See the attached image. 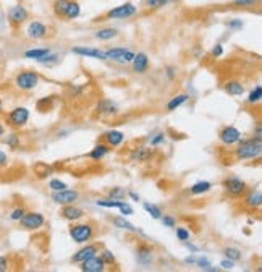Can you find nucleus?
Masks as SVG:
<instances>
[{
	"label": "nucleus",
	"instance_id": "nucleus-1",
	"mask_svg": "<svg viewBox=\"0 0 262 272\" xmlns=\"http://www.w3.org/2000/svg\"><path fill=\"white\" fill-rule=\"evenodd\" d=\"M236 160H256L262 154V138H248L241 140L233 149Z\"/></svg>",
	"mask_w": 262,
	"mask_h": 272
},
{
	"label": "nucleus",
	"instance_id": "nucleus-2",
	"mask_svg": "<svg viewBox=\"0 0 262 272\" xmlns=\"http://www.w3.org/2000/svg\"><path fill=\"white\" fill-rule=\"evenodd\" d=\"M68 235L70 238L73 240V243L76 245H84V243H89L94 240L96 236V227L94 224L91 222H72V227L68 229Z\"/></svg>",
	"mask_w": 262,
	"mask_h": 272
},
{
	"label": "nucleus",
	"instance_id": "nucleus-3",
	"mask_svg": "<svg viewBox=\"0 0 262 272\" xmlns=\"http://www.w3.org/2000/svg\"><path fill=\"white\" fill-rule=\"evenodd\" d=\"M52 10H54L55 16L67 20V21L76 20L81 15V5L76 0H54Z\"/></svg>",
	"mask_w": 262,
	"mask_h": 272
},
{
	"label": "nucleus",
	"instance_id": "nucleus-4",
	"mask_svg": "<svg viewBox=\"0 0 262 272\" xmlns=\"http://www.w3.org/2000/svg\"><path fill=\"white\" fill-rule=\"evenodd\" d=\"M222 188H224V192H225L226 196H228V198H231V199H240L241 196L246 193V190L249 187H248V183L244 182L241 177L230 175V177L224 178Z\"/></svg>",
	"mask_w": 262,
	"mask_h": 272
},
{
	"label": "nucleus",
	"instance_id": "nucleus-5",
	"mask_svg": "<svg viewBox=\"0 0 262 272\" xmlns=\"http://www.w3.org/2000/svg\"><path fill=\"white\" fill-rule=\"evenodd\" d=\"M39 81H40V77H39L37 72H34V70H23V72H20L15 77L13 84H15L16 89H20L23 92H29V91H33V89L37 88Z\"/></svg>",
	"mask_w": 262,
	"mask_h": 272
},
{
	"label": "nucleus",
	"instance_id": "nucleus-6",
	"mask_svg": "<svg viewBox=\"0 0 262 272\" xmlns=\"http://www.w3.org/2000/svg\"><path fill=\"white\" fill-rule=\"evenodd\" d=\"M29 117H31V112H29L28 107L16 106L7 114L5 120H7L8 126H11V128H15V130H20V128H25L28 125Z\"/></svg>",
	"mask_w": 262,
	"mask_h": 272
},
{
	"label": "nucleus",
	"instance_id": "nucleus-7",
	"mask_svg": "<svg viewBox=\"0 0 262 272\" xmlns=\"http://www.w3.org/2000/svg\"><path fill=\"white\" fill-rule=\"evenodd\" d=\"M104 52H106L107 62H113L116 65H130L136 54L128 47H109Z\"/></svg>",
	"mask_w": 262,
	"mask_h": 272
},
{
	"label": "nucleus",
	"instance_id": "nucleus-8",
	"mask_svg": "<svg viewBox=\"0 0 262 272\" xmlns=\"http://www.w3.org/2000/svg\"><path fill=\"white\" fill-rule=\"evenodd\" d=\"M243 140L241 131L235 125H225L219 131V143L225 148H235Z\"/></svg>",
	"mask_w": 262,
	"mask_h": 272
},
{
	"label": "nucleus",
	"instance_id": "nucleus-9",
	"mask_svg": "<svg viewBox=\"0 0 262 272\" xmlns=\"http://www.w3.org/2000/svg\"><path fill=\"white\" fill-rule=\"evenodd\" d=\"M20 225L21 229L29 230V232H37V230H40L45 225V217L44 214L37 211H26L20 219Z\"/></svg>",
	"mask_w": 262,
	"mask_h": 272
},
{
	"label": "nucleus",
	"instance_id": "nucleus-10",
	"mask_svg": "<svg viewBox=\"0 0 262 272\" xmlns=\"http://www.w3.org/2000/svg\"><path fill=\"white\" fill-rule=\"evenodd\" d=\"M128 157L135 164H146V162H150L155 157V149L150 148L149 144H139V146L131 149Z\"/></svg>",
	"mask_w": 262,
	"mask_h": 272
},
{
	"label": "nucleus",
	"instance_id": "nucleus-11",
	"mask_svg": "<svg viewBox=\"0 0 262 272\" xmlns=\"http://www.w3.org/2000/svg\"><path fill=\"white\" fill-rule=\"evenodd\" d=\"M79 192L75 188H65L58 190V192H52L50 199L58 206H67V204H76L79 201Z\"/></svg>",
	"mask_w": 262,
	"mask_h": 272
},
{
	"label": "nucleus",
	"instance_id": "nucleus-12",
	"mask_svg": "<svg viewBox=\"0 0 262 272\" xmlns=\"http://www.w3.org/2000/svg\"><path fill=\"white\" fill-rule=\"evenodd\" d=\"M138 13V7L133 2H125L118 5V7H113L112 10H109L106 13V18L109 20H128L131 16H135Z\"/></svg>",
	"mask_w": 262,
	"mask_h": 272
},
{
	"label": "nucleus",
	"instance_id": "nucleus-13",
	"mask_svg": "<svg viewBox=\"0 0 262 272\" xmlns=\"http://www.w3.org/2000/svg\"><path fill=\"white\" fill-rule=\"evenodd\" d=\"M135 258L141 268H150L154 264V248L149 243L141 241L135 250Z\"/></svg>",
	"mask_w": 262,
	"mask_h": 272
},
{
	"label": "nucleus",
	"instance_id": "nucleus-14",
	"mask_svg": "<svg viewBox=\"0 0 262 272\" xmlns=\"http://www.w3.org/2000/svg\"><path fill=\"white\" fill-rule=\"evenodd\" d=\"M7 18H8V23L13 28H18L21 26L23 23H26L28 18H29V11L26 10V7H23V5H13V7H10L8 11H7Z\"/></svg>",
	"mask_w": 262,
	"mask_h": 272
},
{
	"label": "nucleus",
	"instance_id": "nucleus-15",
	"mask_svg": "<svg viewBox=\"0 0 262 272\" xmlns=\"http://www.w3.org/2000/svg\"><path fill=\"white\" fill-rule=\"evenodd\" d=\"M72 52L78 57H86V59H94L101 62H107L106 52L99 47H89V45H75Z\"/></svg>",
	"mask_w": 262,
	"mask_h": 272
},
{
	"label": "nucleus",
	"instance_id": "nucleus-16",
	"mask_svg": "<svg viewBox=\"0 0 262 272\" xmlns=\"http://www.w3.org/2000/svg\"><path fill=\"white\" fill-rule=\"evenodd\" d=\"M99 251H101V245H97V243H91V241L84 243V245L72 256V263L79 264V263L86 261V259L96 256V254H99Z\"/></svg>",
	"mask_w": 262,
	"mask_h": 272
},
{
	"label": "nucleus",
	"instance_id": "nucleus-17",
	"mask_svg": "<svg viewBox=\"0 0 262 272\" xmlns=\"http://www.w3.org/2000/svg\"><path fill=\"white\" fill-rule=\"evenodd\" d=\"M26 38L31 39V40H40V39H45L49 34V28L47 25H44L42 21H37V20H33L28 23L26 26Z\"/></svg>",
	"mask_w": 262,
	"mask_h": 272
},
{
	"label": "nucleus",
	"instance_id": "nucleus-18",
	"mask_svg": "<svg viewBox=\"0 0 262 272\" xmlns=\"http://www.w3.org/2000/svg\"><path fill=\"white\" fill-rule=\"evenodd\" d=\"M243 204L251 211H259L262 207V192L261 188H248L243 196Z\"/></svg>",
	"mask_w": 262,
	"mask_h": 272
},
{
	"label": "nucleus",
	"instance_id": "nucleus-19",
	"mask_svg": "<svg viewBox=\"0 0 262 272\" xmlns=\"http://www.w3.org/2000/svg\"><path fill=\"white\" fill-rule=\"evenodd\" d=\"M60 216H62L63 221L72 224V222L83 221V219L86 217V211L81 209V207L76 206V204H67V206H62Z\"/></svg>",
	"mask_w": 262,
	"mask_h": 272
},
{
	"label": "nucleus",
	"instance_id": "nucleus-20",
	"mask_svg": "<svg viewBox=\"0 0 262 272\" xmlns=\"http://www.w3.org/2000/svg\"><path fill=\"white\" fill-rule=\"evenodd\" d=\"M96 112L101 117H116L118 115V106L112 99H101L96 104Z\"/></svg>",
	"mask_w": 262,
	"mask_h": 272
},
{
	"label": "nucleus",
	"instance_id": "nucleus-21",
	"mask_svg": "<svg viewBox=\"0 0 262 272\" xmlns=\"http://www.w3.org/2000/svg\"><path fill=\"white\" fill-rule=\"evenodd\" d=\"M79 269L83 272H104L107 269L106 263L102 261V258L96 254V256H92L89 259H86V261L79 263Z\"/></svg>",
	"mask_w": 262,
	"mask_h": 272
},
{
	"label": "nucleus",
	"instance_id": "nucleus-22",
	"mask_svg": "<svg viewBox=\"0 0 262 272\" xmlns=\"http://www.w3.org/2000/svg\"><path fill=\"white\" fill-rule=\"evenodd\" d=\"M130 65L133 67V72L136 75H144L150 67L149 55L146 54V52H138V54H135V59H133Z\"/></svg>",
	"mask_w": 262,
	"mask_h": 272
},
{
	"label": "nucleus",
	"instance_id": "nucleus-23",
	"mask_svg": "<svg viewBox=\"0 0 262 272\" xmlns=\"http://www.w3.org/2000/svg\"><path fill=\"white\" fill-rule=\"evenodd\" d=\"M110 222L113 224V227L120 229V230H125V232H130V233H139V235H144V232L139 227H136L135 224H131L125 216H116V217H112L110 219Z\"/></svg>",
	"mask_w": 262,
	"mask_h": 272
},
{
	"label": "nucleus",
	"instance_id": "nucleus-24",
	"mask_svg": "<svg viewBox=\"0 0 262 272\" xmlns=\"http://www.w3.org/2000/svg\"><path fill=\"white\" fill-rule=\"evenodd\" d=\"M102 141L110 148H120L125 143V133L120 130H109L102 135Z\"/></svg>",
	"mask_w": 262,
	"mask_h": 272
},
{
	"label": "nucleus",
	"instance_id": "nucleus-25",
	"mask_svg": "<svg viewBox=\"0 0 262 272\" xmlns=\"http://www.w3.org/2000/svg\"><path fill=\"white\" fill-rule=\"evenodd\" d=\"M110 151H112V148H110L109 144H106L104 141H101V143H97L89 153H87V159H91L94 162H101V160H104L107 157V155L110 154Z\"/></svg>",
	"mask_w": 262,
	"mask_h": 272
},
{
	"label": "nucleus",
	"instance_id": "nucleus-26",
	"mask_svg": "<svg viewBox=\"0 0 262 272\" xmlns=\"http://www.w3.org/2000/svg\"><path fill=\"white\" fill-rule=\"evenodd\" d=\"M224 91L231 97H240L244 94V84L238 79H226L224 83Z\"/></svg>",
	"mask_w": 262,
	"mask_h": 272
},
{
	"label": "nucleus",
	"instance_id": "nucleus-27",
	"mask_svg": "<svg viewBox=\"0 0 262 272\" xmlns=\"http://www.w3.org/2000/svg\"><path fill=\"white\" fill-rule=\"evenodd\" d=\"M189 94H186V92H182V94H177V96H173L170 101L167 102V111L168 112H175L177 109H180V107H183L186 102L189 101Z\"/></svg>",
	"mask_w": 262,
	"mask_h": 272
},
{
	"label": "nucleus",
	"instance_id": "nucleus-28",
	"mask_svg": "<svg viewBox=\"0 0 262 272\" xmlns=\"http://www.w3.org/2000/svg\"><path fill=\"white\" fill-rule=\"evenodd\" d=\"M212 190V183L211 182H207V180H199V182H196L193 183L189 187V194L191 196H202V194H206L209 193Z\"/></svg>",
	"mask_w": 262,
	"mask_h": 272
},
{
	"label": "nucleus",
	"instance_id": "nucleus-29",
	"mask_svg": "<svg viewBox=\"0 0 262 272\" xmlns=\"http://www.w3.org/2000/svg\"><path fill=\"white\" fill-rule=\"evenodd\" d=\"M118 30L116 28H112V26H109V28H101V30H97L94 33V38L97 40H112L115 39L116 36H118Z\"/></svg>",
	"mask_w": 262,
	"mask_h": 272
},
{
	"label": "nucleus",
	"instance_id": "nucleus-30",
	"mask_svg": "<svg viewBox=\"0 0 262 272\" xmlns=\"http://www.w3.org/2000/svg\"><path fill=\"white\" fill-rule=\"evenodd\" d=\"M246 104L248 106H258V104H261L262 101V86L261 84H256L254 88L248 92V96H246Z\"/></svg>",
	"mask_w": 262,
	"mask_h": 272
},
{
	"label": "nucleus",
	"instance_id": "nucleus-31",
	"mask_svg": "<svg viewBox=\"0 0 262 272\" xmlns=\"http://www.w3.org/2000/svg\"><path fill=\"white\" fill-rule=\"evenodd\" d=\"M50 52L49 47H34V49H28L25 52V59H29V60H39L42 59L44 55H47Z\"/></svg>",
	"mask_w": 262,
	"mask_h": 272
},
{
	"label": "nucleus",
	"instance_id": "nucleus-32",
	"mask_svg": "<svg viewBox=\"0 0 262 272\" xmlns=\"http://www.w3.org/2000/svg\"><path fill=\"white\" fill-rule=\"evenodd\" d=\"M123 201L125 199H121V201H116V199H112V198H101V199H97L96 201V206L97 207H102V209H118V207L123 204Z\"/></svg>",
	"mask_w": 262,
	"mask_h": 272
},
{
	"label": "nucleus",
	"instance_id": "nucleus-33",
	"mask_svg": "<svg viewBox=\"0 0 262 272\" xmlns=\"http://www.w3.org/2000/svg\"><path fill=\"white\" fill-rule=\"evenodd\" d=\"M143 209L149 214L150 217L154 219V221H159V219L162 217V209H160V206H157V204H154V202H150V201H144L143 202Z\"/></svg>",
	"mask_w": 262,
	"mask_h": 272
},
{
	"label": "nucleus",
	"instance_id": "nucleus-34",
	"mask_svg": "<svg viewBox=\"0 0 262 272\" xmlns=\"http://www.w3.org/2000/svg\"><path fill=\"white\" fill-rule=\"evenodd\" d=\"M34 173L37 175V178H49L50 175H54V169L50 165L44 164V162H37L34 165Z\"/></svg>",
	"mask_w": 262,
	"mask_h": 272
},
{
	"label": "nucleus",
	"instance_id": "nucleus-35",
	"mask_svg": "<svg viewBox=\"0 0 262 272\" xmlns=\"http://www.w3.org/2000/svg\"><path fill=\"white\" fill-rule=\"evenodd\" d=\"M224 256H225L226 259H231V261L238 263V261H241V259H243V253H241L240 248L226 246V248H224Z\"/></svg>",
	"mask_w": 262,
	"mask_h": 272
},
{
	"label": "nucleus",
	"instance_id": "nucleus-36",
	"mask_svg": "<svg viewBox=\"0 0 262 272\" xmlns=\"http://www.w3.org/2000/svg\"><path fill=\"white\" fill-rule=\"evenodd\" d=\"M167 141V135L164 131H159V133H154V135L149 136V146L150 148H159V146H164Z\"/></svg>",
	"mask_w": 262,
	"mask_h": 272
},
{
	"label": "nucleus",
	"instance_id": "nucleus-37",
	"mask_svg": "<svg viewBox=\"0 0 262 272\" xmlns=\"http://www.w3.org/2000/svg\"><path fill=\"white\" fill-rule=\"evenodd\" d=\"M99 256L102 258V261L106 263V266H115L116 264V256L112 250H107V248H101L99 251Z\"/></svg>",
	"mask_w": 262,
	"mask_h": 272
},
{
	"label": "nucleus",
	"instance_id": "nucleus-38",
	"mask_svg": "<svg viewBox=\"0 0 262 272\" xmlns=\"http://www.w3.org/2000/svg\"><path fill=\"white\" fill-rule=\"evenodd\" d=\"M60 62V55L58 54H54V52H49L47 55H44L42 59H39L37 63H40V65H44V67H52V65H57V63Z\"/></svg>",
	"mask_w": 262,
	"mask_h": 272
},
{
	"label": "nucleus",
	"instance_id": "nucleus-39",
	"mask_svg": "<svg viewBox=\"0 0 262 272\" xmlns=\"http://www.w3.org/2000/svg\"><path fill=\"white\" fill-rule=\"evenodd\" d=\"M107 196L112 199L121 201V199H126V192H125V188H121V187H113V188L109 190Z\"/></svg>",
	"mask_w": 262,
	"mask_h": 272
},
{
	"label": "nucleus",
	"instance_id": "nucleus-40",
	"mask_svg": "<svg viewBox=\"0 0 262 272\" xmlns=\"http://www.w3.org/2000/svg\"><path fill=\"white\" fill-rule=\"evenodd\" d=\"M3 143L7 144L10 149H18V146H20V136L16 135V133H10V135L5 136Z\"/></svg>",
	"mask_w": 262,
	"mask_h": 272
},
{
	"label": "nucleus",
	"instance_id": "nucleus-41",
	"mask_svg": "<svg viewBox=\"0 0 262 272\" xmlns=\"http://www.w3.org/2000/svg\"><path fill=\"white\" fill-rule=\"evenodd\" d=\"M159 221L167 229H175V227H177V219H175L172 214H162V217L159 219Z\"/></svg>",
	"mask_w": 262,
	"mask_h": 272
},
{
	"label": "nucleus",
	"instance_id": "nucleus-42",
	"mask_svg": "<svg viewBox=\"0 0 262 272\" xmlns=\"http://www.w3.org/2000/svg\"><path fill=\"white\" fill-rule=\"evenodd\" d=\"M170 2H172V0H144L146 7L150 8V10L162 8V7H165V5H168Z\"/></svg>",
	"mask_w": 262,
	"mask_h": 272
},
{
	"label": "nucleus",
	"instance_id": "nucleus-43",
	"mask_svg": "<svg viewBox=\"0 0 262 272\" xmlns=\"http://www.w3.org/2000/svg\"><path fill=\"white\" fill-rule=\"evenodd\" d=\"M175 235H177V240L182 243L191 238V232L186 227H175Z\"/></svg>",
	"mask_w": 262,
	"mask_h": 272
},
{
	"label": "nucleus",
	"instance_id": "nucleus-44",
	"mask_svg": "<svg viewBox=\"0 0 262 272\" xmlns=\"http://www.w3.org/2000/svg\"><path fill=\"white\" fill-rule=\"evenodd\" d=\"M49 188H50V192H58V190L68 188V185L63 180H60V178H50V180H49Z\"/></svg>",
	"mask_w": 262,
	"mask_h": 272
},
{
	"label": "nucleus",
	"instance_id": "nucleus-45",
	"mask_svg": "<svg viewBox=\"0 0 262 272\" xmlns=\"http://www.w3.org/2000/svg\"><path fill=\"white\" fill-rule=\"evenodd\" d=\"M261 0H231V3L235 5L238 8H249V7H254L258 5Z\"/></svg>",
	"mask_w": 262,
	"mask_h": 272
},
{
	"label": "nucleus",
	"instance_id": "nucleus-46",
	"mask_svg": "<svg viewBox=\"0 0 262 272\" xmlns=\"http://www.w3.org/2000/svg\"><path fill=\"white\" fill-rule=\"evenodd\" d=\"M25 212H26V207H23V206L15 207V209L10 212V221H13V222H20V219L23 217V214H25Z\"/></svg>",
	"mask_w": 262,
	"mask_h": 272
},
{
	"label": "nucleus",
	"instance_id": "nucleus-47",
	"mask_svg": "<svg viewBox=\"0 0 262 272\" xmlns=\"http://www.w3.org/2000/svg\"><path fill=\"white\" fill-rule=\"evenodd\" d=\"M118 211H120L121 216H125V217L133 216V214H135V209H133V206L128 201H123V204L118 207Z\"/></svg>",
	"mask_w": 262,
	"mask_h": 272
},
{
	"label": "nucleus",
	"instance_id": "nucleus-48",
	"mask_svg": "<svg viewBox=\"0 0 262 272\" xmlns=\"http://www.w3.org/2000/svg\"><path fill=\"white\" fill-rule=\"evenodd\" d=\"M164 73H165V78L168 81H173V79H177V77H178V68L175 65H168V67H165Z\"/></svg>",
	"mask_w": 262,
	"mask_h": 272
},
{
	"label": "nucleus",
	"instance_id": "nucleus-49",
	"mask_svg": "<svg viewBox=\"0 0 262 272\" xmlns=\"http://www.w3.org/2000/svg\"><path fill=\"white\" fill-rule=\"evenodd\" d=\"M226 26H228V30H231V31H240L241 28L244 26V23L240 18H233V20H230L228 23H226Z\"/></svg>",
	"mask_w": 262,
	"mask_h": 272
},
{
	"label": "nucleus",
	"instance_id": "nucleus-50",
	"mask_svg": "<svg viewBox=\"0 0 262 272\" xmlns=\"http://www.w3.org/2000/svg\"><path fill=\"white\" fill-rule=\"evenodd\" d=\"M225 54V49H224V44H220V42H217L212 47V50H211V55L214 57V59H220Z\"/></svg>",
	"mask_w": 262,
	"mask_h": 272
},
{
	"label": "nucleus",
	"instance_id": "nucleus-51",
	"mask_svg": "<svg viewBox=\"0 0 262 272\" xmlns=\"http://www.w3.org/2000/svg\"><path fill=\"white\" fill-rule=\"evenodd\" d=\"M220 271H233L235 269V261H231V259H226L224 258L222 261H220Z\"/></svg>",
	"mask_w": 262,
	"mask_h": 272
},
{
	"label": "nucleus",
	"instance_id": "nucleus-52",
	"mask_svg": "<svg viewBox=\"0 0 262 272\" xmlns=\"http://www.w3.org/2000/svg\"><path fill=\"white\" fill-rule=\"evenodd\" d=\"M183 245H185V248H186V250H188L189 253H199V246L194 245V243L191 241V240L183 241Z\"/></svg>",
	"mask_w": 262,
	"mask_h": 272
},
{
	"label": "nucleus",
	"instance_id": "nucleus-53",
	"mask_svg": "<svg viewBox=\"0 0 262 272\" xmlns=\"http://www.w3.org/2000/svg\"><path fill=\"white\" fill-rule=\"evenodd\" d=\"M7 165H8V154L0 149V169H3Z\"/></svg>",
	"mask_w": 262,
	"mask_h": 272
},
{
	"label": "nucleus",
	"instance_id": "nucleus-54",
	"mask_svg": "<svg viewBox=\"0 0 262 272\" xmlns=\"http://www.w3.org/2000/svg\"><path fill=\"white\" fill-rule=\"evenodd\" d=\"M8 266H10L8 258L7 256H0V272L8 271Z\"/></svg>",
	"mask_w": 262,
	"mask_h": 272
},
{
	"label": "nucleus",
	"instance_id": "nucleus-55",
	"mask_svg": "<svg viewBox=\"0 0 262 272\" xmlns=\"http://www.w3.org/2000/svg\"><path fill=\"white\" fill-rule=\"evenodd\" d=\"M68 91H70V94H72V96H79L81 92H83V88H78V86L72 84V86L68 88Z\"/></svg>",
	"mask_w": 262,
	"mask_h": 272
},
{
	"label": "nucleus",
	"instance_id": "nucleus-56",
	"mask_svg": "<svg viewBox=\"0 0 262 272\" xmlns=\"http://www.w3.org/2000/svg\"><path fill=\"white\" fill-rule=\"evenodd\" d=\"M194 263H196V254L194 253H191L189 256L185 258V264L186 266H194Z\"/></svg>",
	"mask_w": 262,
	"mask_h": 272
},
{
	"label": "nucleus",
	"instance_id": "nucleus-57",
	"mask_svg": "<svg viewBox=\"0 0 262 272\" xmlns=\"http://www.w3.org/2000/svg\"><path fill=\"white\" fill-rule=\"evenodd\" d=\"M126 196H128V198H130L131 201H136V202H138V201H141V196H139L136 192H128V193H126Z\"/></svg>",
	"mask_w": 262,
	"mask_h": 272
},
{
	"label": "nucleus",
	"instance_id": "nucleus-58",
	"mask_svg": "<svg viewBox=\"0 0 262 272\" xmlns=\"http://www.w3.org/2000/svg\"><path fill=\"white\" fill-rule=\"evenodd\" d=\"M253 136H256V138H262V126H261V123H256V128H254Z\"/></svg>",
	"mask_w": 262,
	"mask_h": 272
},
{
	"label": "nucleus",
	"instance_id": "nucleus-59",
	"mask_svg": "<svg viewBox=\"0 0 262 272\" xmlns=\"http://www.w3.org/2000/svg\"><path fill=\"white\" fill-rule=\"evenodd\" d=\"M68 130H60V131H57V138H67V135H68Z\"/></svg>",
	"mask_w": 262,
	"mask_h": 272
},
{
	"label": "nucleus",
	"instance_id": "nucleus-60",
	"mask_svg": "<svg viewBox=\"0 0 262 272\" xmlns=\"http://www.w3.org/2000/svg\"><path fill=\"white\" fill-rule=\"evenodd\" d=\"M5 136V125H3V121L0 120V138H3Z\"/></svg>",
	"mask_w": 262,
	"mask_h": 272
},
{
	"label": "nucleus",
	"instance_id": "nucleus-61",
	"mask_svg": "<svg viewBox=\"0 0 262 272\" xmlns=\"http://www.w3.org/2000/svg\"><path fill=\"white\" fill-rule=\"evenodd\" d=\"M201 54H202V50H201V47H197L194 52H193V55L196 57V59H199V57H201Z\"/></svg>",
	"mask_w": 262,
	"mask_h": 272
},
{
	"label": "nucleus",
	"instance_id": "nucleus-62",
	"mask_svg": "<svg viewBox=\"0 0 262 272\" xmlns=\"http://www.w3.org/2000/svg\"><path fill=\"white\" fill-rule=\"evenodd\" d=\"M2 111H3V102H2V99H0V114H2Z\"/></svg>",
	"mask_w": 262,
	"mask_h": 272
}]
</instances>
